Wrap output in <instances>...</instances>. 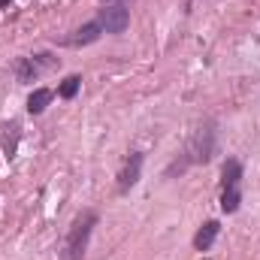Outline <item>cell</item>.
<instances>
[{
    "label": "cell",
    "instance_id": "obj_4",
    "mask_svg": "<svg viewBox=\"0 0 260 260\" xmlns=\"http://www.w3.org/2000/svg\"><path fill=\"white\" fill-rule=\"evenodd\" d=\"M97 24H100V30L103 34H124L130 24V12L124 3H106L100 12H97Z\"/></svg>",
    "mask_w": 260,
    "mask_h": 260
},
{
    "label": "cell",
    "instance_id": "obj_7",
    "mask_svg": "<svg viewBox=\"0 0 260 260\" xmlns=\"http://www.w3.org/2000/svg\"><path fill=\"white\" fill-rule=\"evenodd\" d=\"M142 151H133L127 160H124V167H121V173H118V194H130V188L139 182V176H142Z\"/></svg>",
    "mask_w": 260,
    "mask_h": 260
},
{
    "label": "cell",
    "instance_id": "obj_12",
    "mask_svg": "<svg viewBox=\"0 0 260 260\" xmlns=\"http://www.w3.org/2000/svg\"><path fill=\"white\" fill-rule=\"evenodd\" d=\"M6 3H9V0H0V6H6Z\"/></svg>",
    "mask_w": 260,
    "mask_h": 260
},
{
    "label": "cell",
    "instance_id": "obj_1",
    "mask_svg": "<svg viewBox=\"0 0 260 260\" xmlns=\"http://www.w3.org/2000/svg\"><path fill=\"white\" fill-rule=\"evenodd\" d=\"M212 154H215V121H200V124L191 130L188 142H185L182 157L167 170V176H173V173H185V170L194 167V164H209Z\"/></svg>",
    "mask_w": 260,
    "mask_h": 260
},
{
    "label": "cell",
    "instance_id": "obj_10",
    "mask_svg": "<svg viewBox=\"0 0 260 260\" xmlns=\"http://www.w3.org/2000/svg\"><path fill=\"white\" fill-rule=\"evenodd\" d=\"M52 97H55V91H49V88H37V91L27 97V112H30V115L46 112V106L52 103Z\"/></svg>",
    "mask_w": 260,
    "mask_h": 260
},
{
    "label": "cell",
    "instance_id": "obj_6",
    "mask_svg": "<svg viewBox=\"0 0 260 260\" xmlns=\"http://www.w3.org/2000/svg\"><path fill=\"white\" fill-rule=\"evenodd\" d=\"M100 37H103L100 24H97V21H88V24L76 27L70 37H61V40H55V43H58V46H67V49H82V46H91V43H97Z\"/></svg>",
    "mask_w": 260,
    "mask_h": 260
},
{
    "label": "cell",
    "instance_id": "obj_2",
    "mask_svg": "<svg viewBox=\"0 0 260 260\" xmlns=\"http://www.w3.org/2000/svg\"><path fill=\"white\" fill-rule=\"evenodd\" d=\"M97 227V212L85 209L73 218L70 230H67V239H64V260H85V251H88V239Z\"/></svg>",
    "mask_w": 260,
    "mask_h": 260
},
{
    "label": "cell",
    "instance_id": "obj_3",
    "mask_svg": "<svg viewBox=\"0 0 260 260\" xmlns=\"http://www.w3.org/2000/svg\"><path fill=\"white\" fill-rule=\"evenodd\" d=\"M242 203V164L236 157H227L221 167V209L227 215L239 212Z\"/></svg>",
    "mask_w": 260,
    "mask_h": 260
},
{
    "label": "cell",
    "instance_id": "obj_8",
    "mask_svg": "<svg viewBox=\"0 0 260 260\" xmlns=\"http://www.w3.org/2000/svg\"><path fill=\"white\" fill-rule=\"evenodd\" d=\"M18 139H21V124L18 121H3L0 124V148H3L6 160H12L18 154Z\"/></svg>",
    "mask_w": 260,
    "mask_h": 260
},
{
    "label": "cell",
    "instance_id": "obj_5",
    "mask_svg": "<svg viewBox=\"0 0 260 260\" xmlns=\"http://www.w3.org/2000/svg\"><path fill=\"white\" fill-rule=\"evenodd\" d=\"M55 67V58H49V55H34V58H18L15 61V79L21 82V85H27V82H37L46 70H52Z\"/></svg>",
    "mask_w": 260,
    "mask_h": 260
},
{
    "label": "cell",
    "instance_id": "obj_11",
    "mask_svg": "<svg viewBox=\"0 0 260 260\" xmlns=\"http://www.w3.org/2000/svg\"><path fill=\"white\" fill-rule=\"evenodd\" d=\"M79 88H82V76H67L64 82L58 85V97H64V100H73L76 94H79Z\"/></svg>",
    "mask_w": 260,
    "mask_h": 260
},
{
    "label": "cell",
    "instance_id": "obj_9",
    "mask_svg": "<svg viewBox=\"0 0 260 260\" xmlns=\"http://www.w3.org/2000/svg\"><path fill=\"white\" fill-rule=\"evenodd\" d=\"M218 233H221V224H218V221H206V224L194 233V248L197 251H209V248L215 245Z\"/></svg>",
    "mask_w": 260,
    "mask_h": 260
}]
</instances>
